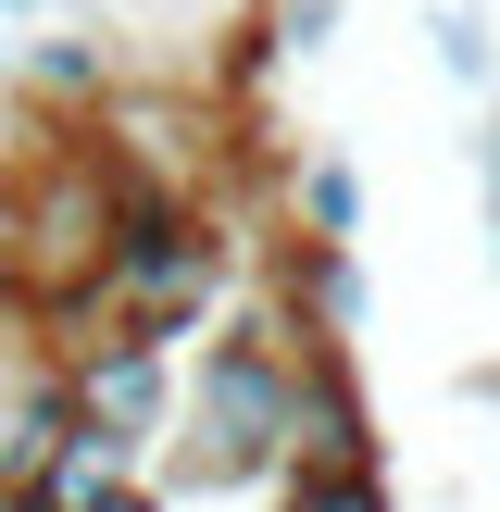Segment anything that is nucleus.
<instances>
[{
  "label": "nucleus",
  "mask_w": 500,
  "mask_h": 512,
  "mask_svg": "<svg viewBox=\"0 0 500 512\" xmlns=\"http://www.w3.org/2000/svg\"><path fill=\"white\" fill-rule=\"evenodd\" d=\"M300 238H325V250L363 238V163H350V150H313V163H300Z\"/></svg>",
  "instance_id": "obj_10"
},
{
  "label": "nucleus",
  "mask_w": 500,
  "mask_h": 512,
  "mask_svg": "<svg viewBox=\"0 0 500 512\" xmlns=\"http://www.w3.org/2000/svg\"><path fill=\"white\" fill-rule=\"evenodd\" d=\"M288 475H388V450H375V400H363V375H350V350H300Z\"/></svg>",
  "instance_id": "obj_4"
},
{
  "label": "nucleus",
  "mask_w": 500,
  "mask_h": 512,
  "mask_svg": "<svg viewBox=\"0 0 500 512\" xmlns=\"http://www.w3.org/2000/svg\"><path fill=\"white\" fill-rule=\"evenodd\" d=\"M63 438H75V400H63V375L38 363V375H25V400L0 413V488H38Z\"/></svg>",
  "instance_id": "obj_8"
},
{
  "label": "nucleus",
  "mask_w": 500,
  "mask_h": 512,
  "mask_svg": "<svg viewBox=\"0 0 500 512\" xmlns=\"http://www.w3.org/2000/svg\"><path fill=\"white\" fill-rule=\"evenodd\" d=\"M288 413H300V338L250 300L225 338H200V375L175 400V488H263V475H288Z\"/></svg>",
  "instance_id": "obj_2"
},
{
  "label": "nucleus",
  "mask_w": 500,
  "mask_h": 512,
  "mask_svg": "<svg viewBox=\"0 0 500 512\" xmlns=\"http://www.w3.org/2000/svg\"><path fill=\"white\" fill-rule=\"evenodd\" d=\"M50 375H63V400H75V425H100V438H125V450H150L175 425V350L150 338V325H75V338H50Z\"/></svg>",
  "instance_id": "obj_3"
},
{
  "label": "nucleus",
  "mask_w": 500,
  "mask_h": 512,
  "mask_svg": "<svg viewBox=\"0 0 500 512\" xmlns=\"http://www.w3.org/2000/svg\"><path fill=\"white\" fill-rule=\"evenodd\" d=\"M0 25H25V38H38V25H75V0H0Z\"/></svg>",
  "instance_id": "obj_14"
},
{
  "label": "nucleus",
  "mask_w": 500,
  "mask_h": 512,
  "mask_svg": "<svg viewBox=\"0 0 500 512\" xmlns=\"http://www.w3.org/2000/svg\"><path fill=\"white\" fill-rule=\"evenodd\" d=\"M475 213H488V263H500V100L475 113Z\"/></svg>",
  "instance_id": "obj_13"
},
{
  "label": "nucleus",
  "mask_w": 500,
  "mask_h": 512,
  "mask_svg": "<svg viewBox=\"0 0 500 512\" xmlns=\"http://www.w3.org/2000/svg\"><path fill=\"white\" fill-rule=\"evenodd\" d=\"M13 63H25V100H38V113H75V125H88L100 100L125 88V75H113V50H100L88 25H38Z\"/></svg>",
  "instance_id": "obj_6"
},
{
  "label": "nucleus",
  "mask_w": 500,
  "mask_h": 512,
  "mask_svg": "<svg viewBox=\"0 0 500 512\" xmlns=\"http://www.w3.org/2000/svg\"><path fill=\"white\" fill-rule=\"evenodd\" d=\"M425 50H438V75H450V88H475V113H488V88H500L488 0H438V13H425Z\"/></svg>",
  "instance_id": "obj_9"
},
{
  "label": "nucleus",
  "mask_w": 500,
  "mask_h": 512,
  "mask_svg": "<svg viewBox=\"0 0 500 512\" xmlns=\"http://www.w3.org/2000/svg\"><path fill=\"white\" fill-rule=\"evenodd\" d=\"M375 313L363 288V250H325V238H288V263H275V325H288L300 350H350Z\"/></svg>",
  "instance_id": "obj_5"
},
{
  "label": "nucleus",
  "mask_w": 500,
  "mask_h": 512,
  "mask_svg": "<svg viewBox=\"0 0 500 512\" xmlns=\"http://www.w3.org/2000/svg\"><path fill=\"white\" fill-rule=\"evenodd\" d=\"M0 512H38V500H25V488H0Z\"/></svg>",
  "instance_id": "obj_16"
},
{
  "label": "nucleus",
  "mask_w": 500,
  "mask_h": 512,
  "mask_svg": "<svg viewBox=\"0 0 500 512\" xmlns=\"http://www.w3.org/2000/svg\"><path fill=\"white\" fill-rule=\"evenodd\" d=\"M275 512H400L388 475H275Z\"/></svg>",
  "instance_id": "obj_11"
},
{
  "label": "nucleus",
  "mask_w": 500,
  "mask_h": 512,
  "mask_svg": "<svg viewBox=\"0 0 500 512\" xmlns=\"http://www.w3.org/2000/svg\"><path fill=\"white\" fill-rule=\"evenodd\" d=\"M0 75H13V50H0Z\"/></svg>",
  "instance_id": "obj_17"
},
{
  "label": "nucleus",
  "mask_w": 500,
  "mask_h": 512,
  "mask_svg": "<svg viewBox=\"0 0 500 512\" xmlns=\"http://www.w3.org/2000/svg\"><path fill=\"white\" fill-rule=\"evenodd\" d=\"M113 512H175V488H150V475H138V488H125Z\"/></svg>",
  "instance_id": "obj_15"
},
{
  "label": "nucleus",
  "mask_w": 500,
  "mask_h": 512,
  "mask_svg": "<svg viewBox=\"0 0 500 512\" xmlns=\"http://www.w3.org/2000/svg\"><path fill=\"white\" fill-rule=\"evenodd\" d=\"M263 25H275V50H325L338 38V0H263Z\"/></svg>",
  "instance_id": "obj_12"
},
{
  "label": "nucleus",
  "mask_w": 500,
  "mask_h": 512,
  "mask_svg": "<svg viewBox=\"0 0 500 512\" xmlns=\"http://www.w3.org/2000/svg\"><path fill=\"white\" fill-rule=\"evenodd\" d=\"M113 225H125L113 150H100L88 125H63V138L0 188V288H13L25 313H50V325L88 313V300H100V263H113Z\"/></svg>",
  "instance_id": "obj_1"
},
{
  "label": "nucleus",
  "mask_w": 500,
  "mask_h": 512,
  "mask_svg": "<svg viewBox=\"0 0 500 512\" xmlns=\"http://www.w3.org/2000/svg\"><path fill=\"white\" fill-rule=\"evenodd\" d=\"M125 488H138V450H125V438H100V425H75L25 500H38V512H113Z\"/></svg>",
  "instance_id": "obj_7"
}]
</instances>
